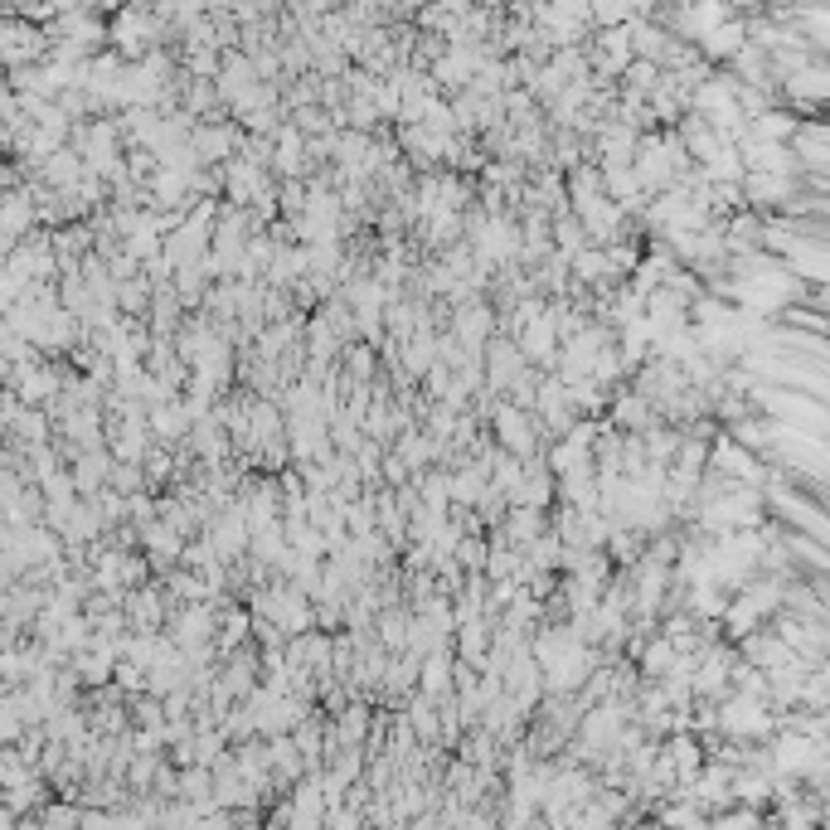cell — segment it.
Returning <instances> with one entry per match:
<instances>
[{
  "label": "cell",
  "mask_w": 830,
  "mask_h": 830,
  "mask_svg": "<svg viewBox=\"0 0 830 830\" xmlns=\"http://www.w3.org/2000/svg\"><path fill=\"white\" fill-rule=\"evenodd\" d=\"M714 733L724 743H743V749H757L777 733V714L767 709V700H749V694H724L714 704Z\"/></svg>",
  "instance_id": "6da1fadb"
},
{
  "label": "cell",
  "mask_w": 830,
  "mask_h": 830,
  "mask_svg": "<svg viewBox=\"0 0 830 830\" xmlns=\"http://www.w3.org/2000/svg\"><path fill=\"white\" fill-rule=\"evenodd\" d=\"M108 39L117 45L122 64H137V59H147L151 49H161L165 29H161V20H155L151 10H117V20L108 25Z\"/></svg>",
  "instance_id": "7a4b0ae2"
},
{
  "label": "cell",
  "mask_w": 830,
  "mask_h": 830,
  "mask_svg": "<svg viewBox=\"0 0 830 830\" xmlns=\"http://www.w3.org/2000/svg\"><path fill=\"white\" fill-rule=\"evenodd\" d=\"M491 442L501 448L505 456H515V462H535L539 456V428L535 418L520 408H511V403H495L491 408Z\"/></svg>",
  "instance_id": "3957f363"
},
{
  "label": "cell",
  "mask_w": 830,
  "mask_h": 830,
  "mask_svg": "<svg viewBox=\"0 0 830 830\" xmlns=\"http://www.w3.org/2000/svg\"><path fill=\"white\" fill-rule=\"evenodd\" d=\"M448 336H452L471 360H481V350L491 345V336H495V311H491V302H481V297H476V302L448 311Z\"/></svg>",
  "instance_id": "277c9868"
},
{
  "label": "cell",
  "mask_w": 830,
  "mask_h": 830,
  "mask_svg": "<svg viewBox=\"0 0 830 830\" xmlns=\"http://www.w3.org/2000/svg\"><path fill=\"white\" fill-rule=\"evenodd\" d=\"M5 389L20 399V408H49V403L64 393V379H59L54 365H45V360H29V365H15V375H10Z\"/></svg>",
  "instance_id": "5b68a950"
},
{
  "label": "cell",
  "mask_w": 830,
  "mask_h": 830,
  "mask_svg": "<svg viewBox=\"0 0 830 830\" xmlns=\"http://www.w3.org/2000/svg\"><path fill=\"white\" fill-rule=\"evenodd\" d=\"M515 350H520V360L529 369H539V375H554V360H558V330H554V316H549V302L544 311H539L535 320L515 336Z\"/></svg>",
  "instance_id": "8992f818"
},
{
  "label": "cell",
  "mask_w": 830,
  "mask_h": 830,
  "mask_svg": "<svg viewBox=\"0 0 830 830\" xmlns=\"http://www.w3.org/2000/svg\"><path fill=\"white\" fill-rule=\"evenodd\" d=\"M238 147H243V131L228 127V122L194 127V137H190V151H194V161H200V171L204 165H228L238 155Z\"/></svg>",
  "instance_id": "52a82bcc"
},
{
  "label": "cell",
  "mask_w": 830,
  "mask_h": 830,
  "mask_svg": "<svg viewBox=\"0 0 830 830\" xmlns=\"http://www.w3.org/2000/svg\"><path fill=\"white\" fill-rule=\"evenodd\" d=\"M122 617H127L131 631H161V621L171 617V603H165L161 583H141L122 598Z\"/></svg>",
  "instance_id": "ba28073f"
},
{
  "label": "cell",
  "mask_w": 830,
  "mask_h": 830,
  "mask_svg": "<svg viewBox=\"0 0 830 830\" xmlns=\"http://www.w3.org/2000/svg\"><path fill=\"white\" fill-rule=\"evenodd\" d=\"M743 45H749V29H743V20L733 15V20H724L719 29H709V35L694 39V54H700L704 64L714 68V64H729V59L739 54Z\"/></svg>",
  "instance_id": "9c48e42d"
},
{
  "label": "cell",
  "mask_w": 830,
  "mask_h": 830,
  "mask_svg": "<svg viewBox=\"0 0 830 830\" xmlns=\"http://www.w3.org/2000/svg\"><path fill=\"white\" fill-rule=\"evenodd\" d=\"M108 476H112V456H108V448L74 452V471H68V481H74L78 501H92L98 491H108Z\"/></svg>",
  "instance_id": "30bf717a"
},
{
  "label": "cell",
  "mask_w": 830,
  "mask_h": 830,
  "mask_svg": "<svg viewBox=\"0 0 830 830\" xmlns=\"http://www.w3.org/2000/svg\"><path fill=\"white\" fill-rule=\"evenodd\" d=\"M607 428H621L627 438H641V432L661 428V413L651 408L641 393L627 389V393H617V399H612V423H607Z\"/></svg>",
  "instance_id": "8fae6325"
},
{
  "label": "cell",
  "mask_w": 830,
  "mask_h": 830,
  "mask_svg": "<svg viewBox=\"0 0 830 830\" xmlns=\"http://www.w3.org/2000/svg\"><path fill=\"white\" fill-rule=\"evenodd\" d=\"M558 501V486H554V471H549L544 462H525V476H520V491H515V501L511 505H525V511H539L544 515L549 505Z\"/></svg>",
  "instance_id": "7c38bea8"
},
{
  "label": "cell",
  "mask_w": 830,
  "mask_h": 830,
  "mask_svg": "<svg viewBox=\"0 0 830 830\" xmlns=\"http://www.w3.org/2000/svg\"><path fill=\"white\" fill-rule=\"evenodd\" d=\"M413 694H423V700H432V704L452 700V646H442V651H432V656H423V666H418V690H413Z\"/></svg>",
  "instance_id": "4fadbf2b"
},
{
  "label": "cell",
  "mask_w": 830,
  "mask_h": 830,
  "mask_svg": "<svg viewBox=\"0 0 830 830\" xmlns=\"http://www.w3.org/2000/svg\"><path fill=\"white\" fill-rule=\"evenodd\" d=\"M598 175H603V194L617 204L621 214H641V210H646V194H641L631 165H607V171H598Z\"/></svg>",
  "instance_id": "5bb4252c"
},
{
  "label": "cell",
  "mask_w": 830,
  "mask_h": 830,
  "mask_svg": "<svg viewBox=\"0 0 830 830\" xmlns=\"http://www.w3.org/2000/svg\"><path fill=\"white\" fill-rule=\"evenodd\" d=\"M452 637H456V651H452V656L456 661H462V666H481V656H486V651H491V637H495V621L491 617H476V621H462V627H456L452 631Z\"/></svg>",
  "instance_id": "9a60e30c"
},
{
  "label": "cell",
  "mask_w": 830,
  "mask_h": 830,
  "mask_svg": "<svg viewBox=\"0 0 830 830\" xmlns=\"http://www.w3.org/2000/svg\"><path fill=\"white\" fill-rule=\"evenodd\" d=\"M782 88L792 92V102H806V108H816V102L830 92V74H826V64L821 59H806L802 68H796L792 78H782Z\"/></svg>",
  "instance_id": "2e32d148"
},
{
  "label": "cell",
  "mask_w": 830,
  "mask_h": 830,
  "mask_svg": "<svg viewBox=\"0 0 830 830\" xmlns=\"http://www.w3.org/2000/svg\"><path fill=\"white\" fill-rule=\"evenodd\" d=\"M558 505H568V511H598V476H593V466H583V471H568V476H558Z\"/></svg>",
  "instance_id": "e0dca14e"
},
{
  "label": "cell",
  "mask_w": 830,
  "mask_h": 830,
  "mask_svg": "<svg viewBox=\"0 0 830 830\" xmlns=\"http://www.w3.org/2000/svg\"><path fill=\"white\" fill-rule=\"evenodd\" d=\"M456 141V137H452ZM452 141H442V137H432L428 127H399V147L413 155L418 165H438V161H448V151H452Z\"/></svg>",
  "instance_id": "ac0fdd59"
},
{
  "label": "cell",
  "mask_w": 830,
  "mask_h": 830,
  "mask_svg": "<svg viewBox=\"0 0 830 830\" xmlns=\"http://www.w3.org/2000/svg\"><path fill=\"white\" fill-rule=\"evenodd\" d=\"M112 670H117V646H88V651H78L74 656V676L83 684H108L112 680Z\"/></svg>",
  "instance_id": "d6986e66"
},
{
  "label": "cell",
  "mask_w": 830,
  "mask_h": 830,
  "mask_svg": "<svg viewBox=\"0 0 830 830\" xmlns=\"http://www.w3.org/2000/svg\"><path fill=\"white\" fill-rule=\"evenodd\" d=\"M408 617H413L408 607H383L379 617H375V627H369V631H375V641L389 651V656H399L403 641H408Z\"/></svg>",
  "instance_id": "ffe728a7"
},
{
  "label": "cell",
  "mask_w": 830,
  "mask_h": 830,
  "mask_svg": "<svg viewBox=\"0 0 830 830\" xmlns=\"http://www.w3.org/2000/svg\"><path fill=\"white\" fill-rule=\"evenodd\" d=\"M749 137H753V141H777V147H787V141L796 137V117H792V112H782V108H767L763 117L749 122Z\"/></svg>",
  "instance_id": "44dd1931"
},
{
  "label": "cell",
  "mask_w": 830,
  "mask_h": 830,
  "mask_svg": "<svg viewBox=\"0 0 830 830\" xmlns=\"http://www.w3.org/2000/svg\"><path fill=\"white\" fill-rule=\"evenodd\" d=\"M676 651L666 646L661 637H651V641H641V651H637V666H641V680H666L670 670H676Z\"/></svg>",
  "instance_id": "7402d4cb"
},
{
  "label": "cell",
  "mask_w": 830,
  "mask_h": 830,
  "mask_svg": "<svg viewBox=\"0 0 830 830\" xmlns=\"http://www.w3.org/2000/svg\"><path fill=\"white\" fill-rule=\"evenodd\" d=\"M704 185H739L743 180V161H739V147H719L709 161L700 165Z\"/></svg>",
  "instance_id": "603a6c76"
},
{
  "label": "cell",
  "mask_w": 830,
  "mask_h": 830,
  "mask_svg": "<svg viewBox=\"0 0 830 830\" xmlns=\"http://www.w3.org/2000/svg\"><path fill=\"white\" fill-rule=\"evenodd\" d=\"M112 680H117L122 690H147V670H141V666H131V661H117Z\"/></svg>",
  "instance_id": "cb8c5ba5"
},
{
  "label": "cell",
  "mask_w": 830,
  "mask_h": 830,
  "mask_svg": "<svg viewBox=\"0 0 830 830\" xmlns=\"http://www.w3.org/2000/svg\"><path fill=\"white\" fill-rule=\"evenodd\" d=\"M39 830H78V812H68V806H54V812H45Z\"/></svg>",
  "instance_id": "d4e9b609"
}]
</instances>
